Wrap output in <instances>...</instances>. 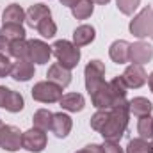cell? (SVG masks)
Listing matches in <instances>:
<instances>
[{
	"label": "cell",
	"instance_id": "cell-1",
	"mask_svg": "<svg viewBox=\"0 0 153 153\" xmlns=\"http://www.w3.org/2000/svg\"><path fill=\"white\" fill-rule=\"evenodd\" d=\"M128 114H130V102L121 100L109 112V119L102 128V135L105 141H119L128 126Z\"/></svg>",
	"mask_w": 153,
	"mask_h": 153
},
{
	"label": "cell",
	"instance_id": "cell-30",
	"mask_svg": "<svg viewBox=\"0 0 153 153\" xmlns=\"http://www.w3.org/2000/svg\"><path fill=\"white\" fill-rule=\"evenodd\" d=\"M107 119H109V111H98L96 114L91 117V128H94V130L102 132V128L105 126Z\"/></svg>",
	"mask_w": 153,
	"mask_h": 153
},
{
	"label": "cell",
	"instance_id": "cell-10",
	"mask_svg": "<svg viewBox=\"0 0 153 153\" xmlns=\"http://www.w3.org/2000/svg\"><path fill=\"white\" fill-rule=\"evenodd\" d=\"M153 57V46L144 43V41H137L134 45H130L128 50V61H132L134 64H144L148 61H152Z\"/></svg>",
	"mask_w": 153,
	"mask_h": 153
},
{
	"label": "cell",
	"instance_id": "cell-27",
	"mask_svg": "<svg viewBox=\"0 0 153 153\" xmlns=\"http://www.w3.org/2000/svg\"><path fill=\"white\" fill-rule=\"evenodd\" d=\"M36 29H38V32L43 38H53L55 32H57V25L53 23V20L50 16L45 18V20H41L38 25H36Z\"/></svg>",
	"mask_w": 153,
	"mask_h": 153
},
{
	"label": "cell",
	"instance_id": "cell-9",
	"mask_svg": "<svg viewBox=\"0 0 153 153\" xmlns=\"http://www.w3.org/2000/svg\"><path fill=\"white\" fill-rule=\"evenodd\" d=\"M23 96L7 87H0V107L9 112H20L23 109Z\"/></svg>",
	"mask_w": 153,
	"mask_h": 153
},
{
	"label": "cell",
	"instance_id": "cell-19",
	"mask_svg": "<svg viewBox=\"0 0 153 153\" xmlns=\"http://www.w3.org/2000/svg\"><path fill=\"white\" fill-rule=\"evenodd\" d=\"M94 36H96L94 27H91V25H80V27H76L75 32H73V45L75 46H85V45H89L94 39Z\"/></svg>",
	"mask_w": 153,
	"mask_h": 153
},
{
	"label": "cell",
	"instance_id": "cell-16",
	"mask_svg": "<svg viewBox=\"0 0 153 153\" xmlns=\"http://www.w3.org/2000/svg\"><path fill=\"white\" fill-rule=\"evenodd\" d=\"M128 50H130V45H128L126 41L119 39V41H114V43L111 45L109 55H111V59H112L114 62H117V64H125V62L128 61Z\"/></svg>",
	"mask_w": 153,
	"mask_h": 153
},
{
	"label": "cell",
	"instance_id": "cell-33",
	"mask_svg": "<svg viewBox=\"0 0 153 153\" xmlns=\"http://www.w3.org/2000/svg\"><path fill=\"white\" fill-rule=\"evenodd\" d=\"M102 148H103V153H123L121 146L116 141H105Z\"/></svg>",
	"mask_w": 153,
	"mask_h": 153
},
{
	"label": "cell",
	"instance_id": "cell-14",
	"mask_svg": "<svg viewBox=\"0 0 153 153\" xmlns=\"http://www.w3.org/2000/svg\"><path fill=\"white\" fill-rule=\"evenodd\" d=\"M48 80L50 82H53V84H57V85H61V87H66V85H70V82H71V73H70V70L68 68H64V66H61L59 62H55V64H52L50 68H48Z\"/></svg>",
	"mask_w": 153,
	"mask_h": 153
},
{
	"label": "cell",
	"instance_id": "cell-32",
	"mask_svg": "<svg viewBox=\"0 0 153 153\" xmlns=\"http://www.w3.org/2000/svg\"><path fill=\"white\" fill-rule=\"evenodd\" d=\"M11 70H13V62L9 61V57L0 53V76L11 75Z\"/></svg>",
	"mask_w": 153,
	"mask_h": 153
},
{
	"label": "cell",
	"instance_id": "cell-28",
	"mask_svg": "<svg viewBox=\"0 0 153 153\" xmlns=\"http://www.w3.org/2000/svg\"><path fill=\"white\" fill-rule=\"evenodd\" d=\"M137 130L143 139H153V117L152 116H143L139 119Z\"/></svg>",
	"mask_w": 153,
	"mask_h": 153
},
{
	"label": "cell",
	"instance_id": "cell-38",
	"mask_svg": "<svg viewBox=\"0 0 153 153\" xmlns=\"http://www.w3.org/2000/svg\"><path fill=\"white\" fill-rule=\"evenodd\" d=\"M148 82H150V87H152V91H153V71H152V75L148 76Z\"/></svg>",
	"mask_w": 153,
	"mask_h": 153
},
{
	"label": "cell",
	"instance_id": "cell-18",
	"mask_svg": "<svg viewBox=\"0 0 153 153\" xmlns=\"http://www.w3.org/2000/svg\"><path fill=\"white\" fill-rule=\"evenodd\" d=\"M48 16H50V9H48L46 5H43V4H34V5H30L29 11L25 13V20H27L29 25H32V27H36L41 20H45V18H48Z\"/></svg>",
	"mask_w": 153,
	"mask_h": 153
},
{
	"label": "cell",
	"instance_id": "cell-22",
	"mask_svg": "<svg viewBox=\"0 0 153 153\" xmlns=\"http://www.w3.org/2000/svg\"><path fill=\"white\" fill-rule=\"evenodd\" d=\"M25 20V11L18 5V4H11L5 11H4V23H20Z\"/></svg>",
	"mask_w": 153,
	"mask_h": 153
},
{
	"label": "cell",
	"instance_id": "cell-37",
	"mask_svg": "<svg viewBox=\"0 0 153 153\" xmlns=\"http://www.w3.org/2000/svg\"><path fill=\"white\" fill-rule=\"evenodd\" d=\"M93 2H96V4H100V5H105V4H109L111 0H93Z\"/></svg>",
	"mask_w": 153,
	"mask_h": 153
},
{
	"label": "cell",
	"instance_id": "cell-8",
	"mask_svg": "<svg viewBox=\"0 0 153 153\" xmlns=\"http://www.w3.org/2000/svg\"><path fill=\"white\" fill-rule=\"evenodd\" d=\"M22 146V132L16 126L11 125H4L2 132H0V148L7 150V152H16Z\"/></svg>",
	"mask_w": 153,
	"mask_h": 153
},
{
	"label": "cell",
	"instance_id": "cell-12",
	"mask_svg": "<svg viewBox=\"0 0 153 153\" xmlns=\"http://www.w3.org/2000/svg\"><path fill=\"white\" fill-rule=\"evenodd\" d=\"M121 76H123L125 84H126L128 87H134V89L144 85L146 80H148V75H146V71H144V68H143L141 64H132V66H128Z\"/></svg>",
	"mask_w": 153,
	"mask_h": 153
},
{
	"label": "cell",
	"instance_id": "cell-35",
	"mask_svg": "<svg viewBox=\"0 0 153 153\" xmlns=\"http://www.w3.org/2000/svg\"><path fill=\"white\" fill-rule=\"evenodd\" d=\"M5 48H9V39L5 38V36H2V34H0V53H2Z\"/></svg>",
	"mask_w": 153,
	"mask_h": 153
},
{
	"label": "cell",
	"instance_id": "cell-6",
	"mask_svg": "<svg viewBox=\"0 0 153 153\" xmlns=\"http://www.w3.org/2000/svg\"><path fill=\"white\" fill-rule=\"evenodd\" d=\"M22 146L29 152H43L46 146V134L39 128H30L22 134Z\"/></svg>",
	"mask_w": 153,
	"mask_h": 153
},
{
	"label": "cell",
	"instance_id": "cell-17",
	"mask_svg": "<svg viewBox=\"0 0 153 153\" xmlns=\"http://www.w3.org/2000/svg\"><path fill=\"white\" fill-rule=\"evenodd\" d=\"M61 107L64 111H70V112H80L85 105L84 102V96L78 94V93H70V94H64L61 100H59Z\"/></svg>",
	"mask_w": 153,
	"mask_h": 153
},
{
	"label": "cell",
	"instance_id": "cell-15",
	"mask_svg": "<svg viewBox=\"0 0 153 153\" xmlns=\"http://www.w3.org/2000/svg\"><path fill=\"white\" fill-rule=\"evenodd\" d=\"M71 117L68 114H62V112H57L52 117V132L57 135V137H66L70 132H71Z\"/></svg>",
	"mask_w": 153,
	"mask_h": 153
},
{
	"label": "cell",
	"instance_id": "cell-23",
	"mask_svg": "<svg viewBox=\"0 0 153 153\" xmlns=\"http://www.w3.org/2000/svg\"><path fill=\"white\" fill-rule=\"evenodd\" d=\"M93 0H76V4L71 7V13L76 20H85L93 14Z\"/></svg>",
	"mask_w": 153,
	"mask_h": 153
},
{
	"label": "cell",
	"instance_id": "cell-2",
	"mask_svg": "<svg viewBox=\"0 0 153 153\" xmlns=\"http://www.w3.org/2000/svg\"><path fill=\"white\" fill-rule=\"evenodd\" d=\"M52 48H53V53H55V57H57V61H59L61 66L71 70V68H75L76 64H78V61H80V50L73 43H70L66 39H59V41L53 43Z\"/></svg>",
	"mask_w": 153,
	"mask_h": 153
},
{
	"label": "cell",
	"instance_id": "cell-24",
	"mask_svg": "<svg viewBox=\"0 0 153 153\" xmlns=\"http://www.w3.org/2000/svg\"><path fill=\"white\" fill-rule=\"evenodd\" d=\"M52 117L53 114L50 112V111H46V109H39L38 112L34 114V128H39V130H43V132H46L48 128H52Z\"/></svg>",
	"mask_w": 153,
	"mask_h": 153
},
{
	"label": "cell",
	"instance_id": "cell-21",
	"mask_svg": "<svg viewBox=\"0 0 153 153\" xmlns=\"http://www.w3.org/2000/svg\"><path fill=\"white\" fill-rule=\"evenodd\" d=\"M9 53L13 57H16L18 61L20 59H27L29 61V41H25V38L9 41Z\"/></svg>",
	"mask_w": 153,
	"mask_h": 153
},
{
	"label": "cell",
	"instance_id": "cell-29",
	"mask_svg": "<svg viewBox=\"0 0 153 153\" xmlns=\"http://www.w3.org/2000/svg\"><path fill=\"white\" fill-rule=\"evenodd\" d=\"M126 153H150V144L146 139H132L126 146Z\"/></svg>",
	"mask_w": 153,
	"mask_h": 153
},
{
	"label": "cell",
	"instance_id": "cell-7",
	"mask_svg": "<svg viewBox=\"0 0 153 153\" xmlns=\"http://www.w3.org/2000/svg\"><path fill=\"white\" fill-rule=\"evenodd\" d=\"M91 100H93V105H94L96 109H100V111L112 109L114 105L119 103L114 96H112V93H111V89H109V84H107V82H103V84L94 91V93H91ZM125 100H126V98H125Z\"/></svg>",
	"mask_w": 153,
	"mask_h": 153
},
{
	"label": "cell",
	"instance_id": "cell-36",
	"mask_svg": "<svg viewBox=\"0 0 153 153\" xmlns=\"http://www.w3.org/2000/svg\"><path fill=\"white\" fill-rule=\"evenodd\" d=\"M61 4L62 5H68V7H73L76 4V0H61Z\"/></svg>",
	"mask_w": 153,
	"mask_h": 153
},
{
	"label": "cell",
	"instance_id": "cell-3",
	"mask_svg": "<svg viewBox=\"0 0 153 153\" xmlns=\"http://www.w3.org/2000/svg\"><path fill=\"white\" fill-rule=\"evenodd\" d=\"M32 98L43 102V103H53L62 98V87L46 80V82H38L32 87Z\"/></svg>",
	"mask_w": 153,
	"mask_h": 153
},
{
	"label": "cell",
	"instance_id": "cell-5",
	"mask_svg": "<svg viewBox=\"0 0 153 153\" xmlns=\"http://www.w3.org/2000/svg\"><path fill=\"white\" fill-rule=\"evenodd\" d=\"M152 18H153V9L144 7L132 22H130V32L137 38H146L150 36L152 30Z\"/></svg>",
	"mask_w": 153,
	"mask_h": 153
},
{
	"label": "cell",
	"instance_id": "cell-26",
	"mask_svg": "<svg viewBox=\"0 0 153 153\" xmlns=\"http://www.w3.org/2000/svg\"><path fill=\"white\" fill-rule=\"evenodd\" d=\"M109 89H111L112 96H114L117 102H121V100L126 98V89H128V85L125 84L123 76H116V78H112V80L109 82Z\"/></svg>",
	"mask_w": 153,
	"mask_h": 153
},
{
	"label": "cell",
	"instance_id": "cell-11",
	"mask_svg": "<svg viewBox=\"0 0 153 153\" xmlns=\"http://www.w3.org/2000/svg\"><path fill=\"white\" fill-rule=\"evenodd\" d=\"M50 55H52V46H48L46 43H43L39 39L29 41V61L30 62L45 64L50 61Z\"/></svg>",
	"mask_w": 153,
	"mask_h": 153
},
{
	"label": "cell",
	"instance_id": "cell-13",
	"mask_svg": "<svg viewBox=\"0 0 153 153\" xmlns=\"http://www.w3.org/2000/svg\"><path fill=\"white\" fill-rule=\"evenodd\" d=\"M11 76L18 82H27L34 76V64L27 59H20L18 62L13 64V70H11Z\"/></svg>",
	"mask_w": 153,
	"mask_h": 153
},
{
	"label": "cell",
	"instance_id": "cell-20",
	"mask_svg": "<svg viewBox=\"0 0 153 153\" xmlns=\"http://www.w3.org/2000/svg\"><path fill=\"white\" fill-rule=\"evenodd\" d=\"M153 111V105L148 98H143V96H137L134 100H130V112H134L135 116L143 117V116H150Z\"/></svg>",
	"mask_w": 153,
	"mask_h": 153
},
{
	"label": "cell",
	"instance_id": "cell-31",
	"mask_svg": "<svg viewBox=\"0 0 153 153\" xmlns=\"http://www.w3.org/2000/svg\"><path fill=\"white\" fill-rule=\"evenodd\" d=\"M116 2H117V9L123 14H134V11L141 4V0H116Z\"/></svg>",
	"mask_w": 153,
	"mask_h": 153
},
{
	"label": "cell",
	"instance_id": "cell-41",
	"mask_svg": "<svg viewBox=\"0 0 153 153\" xmlns=\"http://www.w3.org/2000/svg\"><path fill=\"white\" fill-rule=\"evenodd\" d=\"M2 128H4V123H2V121H0V132H2Z\"/></svg>",
	"mask_w": 153,
	"mask_h": 153
},
{
	"label": "cell",
	"instance_id": "cell-25",
	"mask_svg": "<svg viewBox=\"0 0 153 153\" xmlns=\"http://www.w3.org/2000/svg\"><path fill=\"white\" fill-rule=\"evenodd\" d=\"M0 34L5 36L7 39H22L25 38V29L20 25V23H4L2 29H0Z\"/></svg>",
	"mask_w": 153,
	"mask_h": 153
},
{
	"label": "cell",
	"instance_id": "cell-4",
	"mask_svg": "<svg viewBox=\"0 0 153 153\" xmlns=\"http://www.w3.org/2000/svg\"><path fill=\"white\" fill-rule=\"evenodd\" d=\"M103 75H105V66L102 61H91L87 66H85V87L91 93H94L105 80H103Z\"/></svg>",
	"mask_w": 153,
	"mask_h": 153
},
{
	"label": "cell",
	"instance_id": "cell-34",
	"mask_svg": "<svg viewBox=\"0 0 153 153\" xmlns=\"http://www.w3.org/2000/svg\"><path fill=\"white\" fill-rule=\"evenodd\" d=\"M76 153H103V148L98 146V144H89V146H85L84 150H80Z\"/></svg>",
	"mask_w": 153,
	"mask_h": 153
},
{
	"label": "cell",
	"instance_id": "cell-40",
	"mask_svg": "<svg viewBox=\"0 0 153 153\" xmlns=\"http://www.w3.org/2000/svg\"><path fill=\"white\" fill-rule=\"evenodd\" d=\"M150 153H153V143L150 144Z\"/></svg>",
	"mask_w": 153,
	"mask_h": 153
},
{
	"label": "cell",
	"instance_id": "cell-39",
	"mask_svg": "<svg viewBox=\"0 0 153 153\" xmlns=\"http://www.w3.org/2000/svg\"><path fill=\"white\" fill-rule=\"evenodd\" d=\"M150 38H153V18H152V30H150Z\"/></svg>",
	"mask_w": 153,
	"mask_h": 153
}]
</instances>
